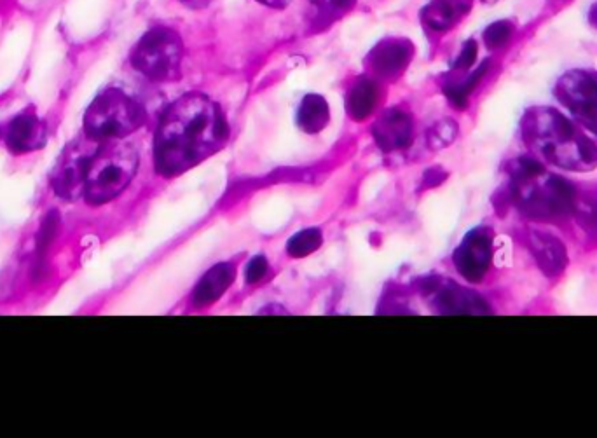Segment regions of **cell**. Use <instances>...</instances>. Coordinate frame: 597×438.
<instances>
[{"instance_id":"1","label":"cell","mask_w":597,"mask_h":438,"mask_svg":"<svg viewBox=\"0 0 597 438\" xmlns=\"http://www.w3.org/2000/svg\"><path fill=\"white\" fill-rule=\"evenodd\" d=\"M227 138L229 124L219 103L201 93L180 96L166 109L156 130V172L179 177L219 152Z\"/></svg>"},{"instance_id":"2","label":"cell","mask_w":597,"mask_h":438,"mask_svg":"<svg viewBox=\"0 0 597 438\" xmlns=\"http://www.w3.org/2000/svg\"><path fill=\"white\" fill-rule=\"evenodd\" d=\"M522 138L543 165L566 172H589L597 166V145L557 110H531L522 123Z\"/></svg>"},{"instance_id":"3","label":"cell","mask_w":597,"mask_h":438,"mask_svg":"<svg viewBox=\"0 0 597 438\" xmlns=\"http://www.w3.org/2000/svg\"><path fill=\"white\" fill-rule=\"evenodd\" d=\"M577 185L543 170L533 177L510 180L507 198L519 212L535 222L571 219Z\"/></svg>"},{"instance_id":"4","label":"cell","mask_w":597,"mask_h":438,"mask_svg":"<svg viewBox=\"0 0 597 438\" xmlns=\"http://www.w3.org/2000/svg\"><path fill=\"white\" fill-rule=\"evenodd\" d=\"M147 119L142 103L124 89L107 88L95 96L84 114V135L97 142L121 140L140 130Z\"/></svg>"},{"instance_id":"5","label":"cell","mask_w":597,"mask_h":438,"mask_svg":"<svg viewBox=\"0 0 597 438\" xmlns=\"http://www.w3.org/2000/svg\"><path fill=\"white\" fill-rule=\"evenodd\" d=\"M137 170L135 147L102 142L86 172L84 201L91 206H100L116 199L130 185Z\"/></svg>"},{"instance_id":"6","label":"cell","mask_w":597,"mask_h":438,"mask_svg":"<svg viewBox=\"0 0 597 438\" xmlns=\"http://www.w3.org/2000/svg\"><path fill=\"white\" fill-rule=\"evenodd\" d=\"M184 42L168 27L151 28L131 51L130 62L138 74L154 83H173L180 79Z\"/></svg>"},{"instance_id":"7","label":"cell","mask_w":597,"mask_h":438,"mask_svg":"<svg viewBox=\"0 0 597 438\" xmlns=\"http://www.w3.org/2000/svg\"><path fill=\"white\" fill-rule=\"evenodd\" d=\"M100 144L102 142L91 140L84 135L65 145L60 158L53 166V172L49 175V184L56 192V196L67 201L83 198L86 172Z\"/></svg>"},{"instance_id":"8","label":"cell","mask_w":597,"mask_h":438,"mask_svg":"<svg viewBox=\"0 0 597 438\" xmlns=\"http://www.w3.org/2000/svg\"><path fill=\"white\" fill-rule=\"evenodd\" d=\"M556 96L571 114L597 137V76L589 72H571L559 81Z\"/></svg>"},{"instance_id":"9","label":"cell","mask_w":597,"mask_h":438,"mask_svg":"<svg viewBox=\"0 0 597 438\" xmlns=\"http://www.w3.org/2000/svg\"><path fill=\"white\" fill-rule=\"evenodd\" d=\"M453 261L465 280L479 283L488 274L493 261V234L488 227H477L470 231L460 247L456 248Z\"/></svg>"},{"instance_id":"10","label":"cell","mask_w":597,"mask_h":438,"mask_svg":"<svg viewBox=\"0 0 597 438\" xmlns=\"http://www.w3.org/2000/svg\"><path fill=\"white\" fill-rule=\"evenodd\" d=\"M414 46L404 37H388L365 58V67L379 81H397L411 65Z\"/></svg>"},{"instance_id":"11","label":"cell","mask_w":597,"mask_h":438,"mask_svg":"<svg viewBox=\"0 0 597 438\" xmlns=\"http://www.w3.org/2000/svg\"><path fill=\"white\" fill-rule=\"evenodd\" d=\"M430 292H433V308L440 315H491V308L481 295L453 281H435Z\"/></svg>"},{"instance_id":"12","label":"cell","mask_w":597,"mask_h":438,"mask_svg":"<svg viewBox=\"0 0 597 438\" xmlns=\"http://www.w3.org/2000/svg\"><path fill=\"white\" fill-rule=\"evenodd\" d=\"M46 142H48L46 124L41 117L35 116L32 112L27 110L21 112L13 117V121L7 126V149L16 156L44 149Z\"/></svg>"},{"instance_id":"13","label":"cell","mask_w":597,"mask_h":438,"mask_svg":"<svg viewBox=\"0 0 597 438\" xmlns=\"http://www.w3.org/2000/svg\"><path fill=\"white\" fill-rule=\"evenodd\" d=\"M528 248L536 266L547 278H559L568 267V250L563 241L547 231L533 229L528 234Z\"/></svg>"},{"instance_id":"14","label":"cell","mask_w":597,"mask_h":438,"mask_svg":"<svg viewBox=\"0 0 597 438\" xmlns=\"http://www.w3.org/2000/svg\"><path fill=\"white\" fill-rule=\"evenodd\" d=\"M414 124L402 110H386L372 126V137L383 152H395L411 145Z\"/></svg>"},{"instance_id":"15","label":"cell","mask_w":597,"mask_h":438,"mask_svg":"<svg viewBox=\"0 0 597 438\" xmlns=\"http://www.w3.org/2000/svg\"><path fill=\"white\" fill-rule=\"evenodd\" d=\"M234 278H236V269L233 264L224 262V264L213 266L210 271H206L205 276L194 288V304L198 308H205V306L219 301L220 297L226 294L227 288L233 285Z\"/></svg>"},{"instance_id":"16","label":"cell","mask_w":597,"mask_h":438,"mask_svg":"<svg viewBox=\"0 0 597 438\" xmlns=\"http://www.w3.org/2000/svg\"><path fill=\"white\" fill-rule=\"evenodd\" d=\"M474 0H430L421 11V20L433 32L453 28L472 9Z\"/></svg>"},{"instance_id":"17","label":"cell","mask_w":597,"mask_h":438,"mask_svg":"<svg viewBox=\"0 0 597 438\" xmlns=\"http://www.w3.org/2000/svg\"><path fill=\"white\" fill-rule=\"evenodd\" d=\"M379 102V84L372 77H365L353 84L346 96V110L353 121H364L371 116Z\"/></svg>"},{"instance_id":"18","label":"cell","mask_w":597,"mask_h":438,"mask_svg":"<svg viewBox=\"0 0 597 438\" xmlns=\"http://www.w3.org/2000/svg\"><path fill=\"white\" fill-rule=\"evenodd\" d=\"M330 109L327 100L320 95H306L297 109V126L304 133L315 135L329 124Z\"/></svg>"},{"instance_id":"19","label":"cell","mask_w":597,"mask_h":438,"mask_svg":"<svg viewBox=\"0 0 597 438\" xmlns=\"http://www.w3.org/2000/svg\"><path fill=\"white\" fill-rule=\"evenodd\" d=\"M571 219L577 222L587 238H597V189L578 187Z\"/></svg>"},{"instance_id":"20","label":"cell","mask_w":597,"mask_h":438,"mask_svg":"<svg viewBox=\"0 0 597 438\" xmlns=\"http://www.w3.org/2000/svg\"><path fill=\"white\" fill-rule=\"evenodd\" d=\"M316 6L315 28L323 30L350 13L357 0H311Z\"/></svg>"},{"instance_id":"21","label":"cell","mask_w":597,"mask_h":438,"mask_svg":"<svg viewBox=\"0 0 597 438\" xmlns=\"http://www.w3.org/2000/svg\"><path fill=\"white\" fill-rule=\"evenodd\" d=\"M488 69L489 60H486V62L482 63L481 67L475 70L474 74H470L463 83H447L446 86H444V93H446L447 98H449L451 105H454L456 109H465L468 103V96H470V93L477 88V84H479V81H481Z\"/></svg>"},{"instance_id":"22","label":"cell","mask_w":597,"mask_h":438,"mask_svg":"<svg viewBox=\"0 0 597 438\" xmlns=\"http://www.w3.org/2000/svg\"><path fill=\"white\" fill-rule=\"evenodd\" d=\"M323 236L320 233V229L316 227H308L301 233L294 234L289 240L287 245V252L290 257H296V259H302V257H308V255L316 252L318 248L322 247Z\"/></svg>"},{"instance_id":"23","label":"cell","mask_w":597,"mask_h":438,"mask_svg":"<svg viewBox=\"0 0 597 438\" xmlns=\"http://www.w3.org/2000/svg\"><path fill=\"white\" fill-rule=\"evenodd\" d=\"M58 224H60V217H58L56 210H51L42 220L41 231L37 236V257H35L37 259V266H35L37 273H41V269L44 267L46 254H48L49 247L55 241L56 233H58Z\"/></svg>"},{"instance_id":"24","label":"cell","mask_w":597,"mask_h":438,"mask_svg":"<svg viewBox=\"0 0 597 438\" xmlns=\"http://www.w3.org/2000/svg\"><path fill=\"white\" fill-rule=\"evenodd\" d=\"M456 135H458V124L451 121V119H444V121L435 124L428 133V144L433 149H442V147L451 144Z\"/></svg>"},{"instance_id":"25","label":"cell","mask_w":597,"mask_h":438,"mask_svg":"<svg viewBox=\"0 0 597 438\" xmlns=\"http://www.w3.org/2000/svg\"><path fill=\"white\" fill-rule=\"evenodd\" d=\"M514 34V25L510 21H495L484 32V42L489 49H498L507 44Z\"/></svg>"},{"instance_id":"26","label":"cell","mask_w":597,"mask_h":438,"mask_svg":"<svg viewBox=\"0 0 597 438\" xmlns=\"http://www.w3.org/2000/svg\"><path fill=\"white\" fill-rule=\"evenodd\" d=\"M268 259L264 255H257L252 261L248 262L247 269H245V280L248 285H254L268 274Z\"/></svg>"},{"instance_id":"27","label":"cell","mask_w":597,"mask_h":438,"mask_svg":"<svg viewBox=\"0 0 597 438\" xmlns=\"http://www.w3.org/2000/svg\"><path fill=\"white\" fill-rule=\"evenodd\" d=\"M475 60H477V42L467 41L463 44L460 56L454 62V69L468 70L474 65Z\"/></svg>"},{"instance_id":"28","label":"cell","mask_w":597,"mask_h":438,"mask_svg":"<svg viewBox=\"0 0 597 438\" xmlns=\"http://www.w3.org/2000/svg\"><path fill=\"white\" fill-rule=\"evenodd\" d=\"M444 178H446V173L442 172V170H433V172L430 170V172H426L423 185H425V187H435V185H439Z\"/></svg>"},{"instance_id":"29","label":"cell","mask_w":597,"mask_h":438,"mask_svg":"<svg viewBox=\"0 0 597 438\" xmlns=\"http://www.w3.org/2000/svg\"><path fill=\"white\" fill-rule=\"evenodd\" d=\"M180 4L189 7V9H205L210 6L212 0H179Z\"/></svg>"},{"instance_id":"30","label":"cell","mask_w":597,"mask_h":438,"mask_svg":"<svg viewBox=\"0 0 597 438\" xmlns=\"http://www.w3.org/2000/svg\"><path fill=\"white\" fill-rule=\"evenodd\" d=\"M257 2H261L264 6L275 7V9H283V7L289 6L292 0H257Z\"/></svg>"},{"instance_id":"31","label":"cell","mask_w":597,"mask_h":438,"mask_svg":"<svg viewBox=\"0 0 597 438\" xmlns=\"http://www.w3.org/2000/svg\"><path fill=\"white\" fill-rule=\"evenodd\" d=\"M589 21H591L592 27L597 28V4H594L589 11Z\"/></svg>"},{"instance_id":"32","label":"cell","mask_w":597,"mask_h":438,"mask_svg":"<svg viewBox=\"0 0 597 438\" xmlns=\"http://www.w3.org/2000/svg\"><path fill=\"white\" fill-rule=\"evenodd\" d=\"M482 2H488V4H491V2H496V0H482Z\"/></svg>"}]
</instances>
